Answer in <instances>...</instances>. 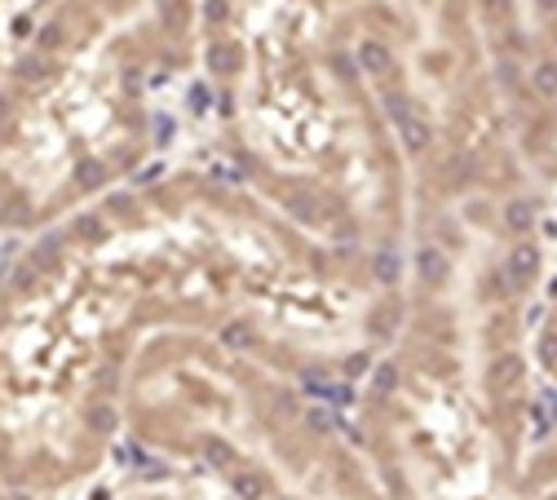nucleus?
Segmentation results:
<instances>
[{
    "label": "nucleus",
    "mask_w": 557,
    "mask_h": 500,
    "mask_svg": "<svg viewBox=\"0 0 557 500\" xmlns=\"http://www.w3.org/2000/svg\"><path fill=\"white\" fill-rule=\"evenodd\" d=\"M319 275L261 204L213 178L111 191L0 253V483L66 500L124 435V381L160 337L288 341Z\"/></svg>",
    "instance_id": "obj_1"
},
{
    "label": "nucleus",
    "mask_w": 557,
    "mask_h": 500,
    "mask_svg": "<svg viewBox=\"0 0 557 500\" xmlns=\"http://www.w3.org/2000/svg\"><path fill=\"white\" fill-rule=\"evenodd\" d=\"M190 45L186 0H45L0 23V248L143 182Z\"/></svg>",
    "instance_id": "obj_2"
},
{
    "label": "nucleus",
    "mask_w": 557,
    "mask_h": 500,
    "mask_svg": "<svg viewBox=\"0 0 557 500\" xmlns=\"http://www.w3.org/2000/svg\"><path fill=\"white\" fill-rule=\"evenodd\" d=\"M0 500H45V496H32V491H18L10 483H0Z\"/></svg>",
    "instance_id": "obj_3"
},
{
    "label": "nucleus",
    "mask_w": 557,
    "mask_h": 500,
    "mask_svg": "<svg viewBox=\"0 0 557 500\" xmlns=\"http://www.w3.org/2000/svg\"><path fill=\"white\" fill-rule=\"evenodd\" d=\"M120 500H169V496H151V491H133V496H120Z\"/></svg>",
    "instance_id": "obj_4"
},
{
    "label": "nucleus",
    "mask_w": 557,
    "mask_h": 500,
    "mask_svg": "<svg viewBox=\"0 0 557 500\" xmlns=\"http://www.w3.org/2000/svg\"><path fill=\"white\" fill-rule=\"evenodd\" d=\"M0 23H5V14H0Z\"/></svg>",
    "instance_id": "obj_5"
},
{
    "label": "nucleus",
    "mask_w": 557,
    "mask_h": 500,
    "mask_svg": "<svg viewBox=\"0 0 557 500\" xmlns=\"http://www.w3.org/2000/svg\"><path fill=\"white\" fill-rule=\"evenodd\" d=\"M0 253H5V248H0Z\"/></svg>",
    "instance_id": "obj_6"
}]
</instances>
